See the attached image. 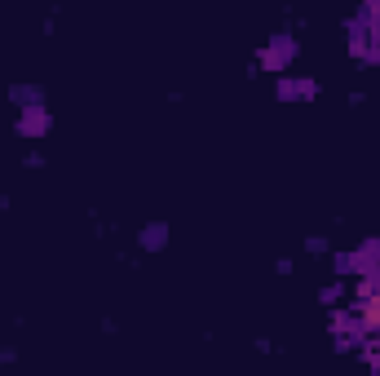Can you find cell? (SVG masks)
I'll return each mask as SVG.
<instances>
[{
  "instance_id": "1",
  "label": "cell",
  "mask_w": 380,
  "mask_h": 376,
  "mask_svg": "<svg viewBox=\"0 0 380 376\" xmlns=\"http://www.w3.org/2000/svg\"><path fill=\"white\" fill-rule=\"evenodd\" d=\"M292 58H296V40L292 36H274L266 49H261V67L266 71H283Z\"/></svg>"
},
{
  "instance_id": "2",
  "label": "cell",
  "mask_w": 380,
  "mask_h": 376,
  "mask_svg": "<svg viewBox=\"0 0 380 376\" xmlns=\"http://www.w3.org/2000/svg\"><path fill=\"white\" fill-rule=\"evenodd\" d=\"M49 128H54V116L36 102V107H23V120H18V133L23 138H44Z\"/></svg>"
},
{
  "instance_id": "3",
  "label": "cell",
  "mask_w": 380,
  "mask_h": 376,
  "mask_svg": "<svg viewBox=\"0 0 380 376\" xmlns=\"http://www.w3.org/2000/svg\"><path fill=\"white\" fill-rule=\"evenodd\" d=\"M314 80H283V85H278V97H283V102H292V97H301V102H309L314 97Z\"/></svg>"
},
{
  "instance_id": "4",
  "label": "cell",
  "mask_w": 380,
  "mask_h": 376,
  "mask_svg": "<svg viewBox=\"0 0 380 376\" xmlns=\"http://www.w3.org/2000/svg\"><path fill=\"white\" fill-rule=\"evenodd\" d=\"M164 243H168V226H164V222H151V226L142 231V248H146V253H159Z\"/></svg>"
},
{
  "instance_id": "5",
  "label": "cell",
  "mask_w": 380,
  "mask_h": 376,
  "mask_svg": "<svg viewBox=\"0 0 380 376\" xmlns=\"http://www.w3.org/2000/svg\"><path fill=\"white\" fill-rule=\"evenodd\" d=\"M13 102H18V107H36L40 102V89L36 85H13Z\"/></svg>"
},
{
  "instance_id": "6",
  "label": "cell",
  "mask_w": 380,
  "mask_h": 376,
  "mask_svg": "<svg viewBox=\"0 0 380 376\" xmlns=\"http://www.w3.org/2000/svg\"><path fill=\"white\" fill-rule=\"evenodd\" d=\"M305 253L323 257V253H327V239H323V235H309V239H305Z\"/></svg>"
}]
</instances>
